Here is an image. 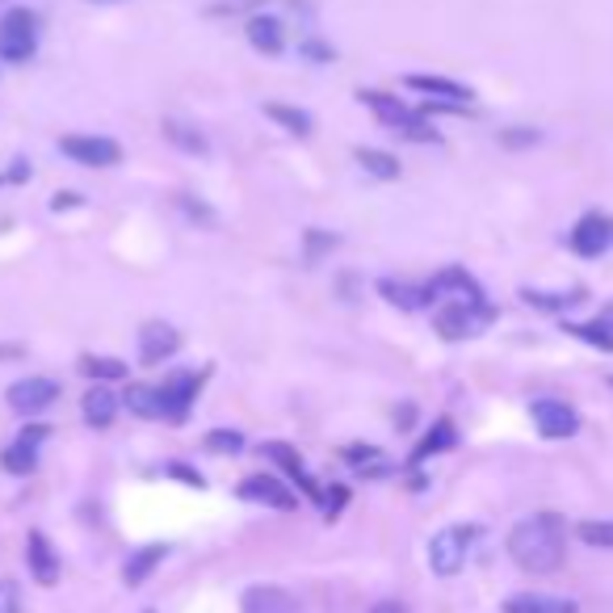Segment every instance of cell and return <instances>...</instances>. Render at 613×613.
Returning <instances> with one entry per match:
<instances>
[{
  "instance_id": "obj_13",
  "label": "cell",
  "mask_w": 613,
  "mask_h": 613,
  "mask_svg": "<svg viewBox=\"0 0 613 613\" xmlns=\"http://www.w3.org/2000/svg\"><path fill=\"white\" fill-rule=\"evenodd\" d=\"M177 349H181V332H177L173 324H164V320H148V324L139 328V362L143 365L169 362Z\"/></svg>"
},
{
  "instance_id": "obj_30",
  "label": "cell",
  "mask_w": 613,
  "mask_h": 613,
  "mask_svg": "<svg viewBox=\"0 0 613 613\" xmlns=\"http://www.w3.org/2000/svg\"><path fill=\"white\" fill-rule=\"evenodd\" d=\"M80 374L93 379V383H122L131 370H127L122 358H97V353H84V358H80Z\"/></svg>"
},
{
  "instance_id": "obj_41",
  "label": "cell",
  "mask_w": 613,
  "mask_h": 613,
  "mask_svg": "<svg viewBox=\"0 0 613 613\" xmlns=\"http://www.w3.org/2000/svg\"><path fill=\"white\" fill-rule=\"evenodd\" d=\"M80 207V193H56V202H51V211H72Z\"/></svg>"
},
{
  "instance_id": "obj_26",
  "label": "cell",
  "mask_w": 613,
  "mask_h": 613,
  "mask_svg": "<svg viewBox=\"0 0 613 613\" xmlns=\"http://www.w3.org/2000/svg\"><path fill=\"white\" fill-rule=\"evenodd\" d=\"M265 118L269 122H278L282 131L299 134V139H311V134H315V118L306 114V110H299V105H287V101H269Z\"/></svg>"
},
{
  "instance_id": "obj_37",
  "label": "cell",
  "mask_w": 613,
  "mask_h": 613,
  "mask_svg": "<svg viewBox=\"0 0 613 613\" xmlns=\"http://www.w3.org/2000/svg\"><path fill=\"white\" fill-rule=\"evenodd\" d=\"M349 504V488H341V483H332V488H324V496H320V509H324V517H341V509Z\"/></svg>"
},
{
  "instance_id": "obj_18",
  "label": "cell",
  "mask_w": 613,
  "mask_h": 613,
  "mask_svg": "<svg viewBox=\"0 0 613 613\" xmlns=\"http://www.w3.org/2000/svg\"><path fill=\"white\" fill-rule=\"evenodd\" d=\"M26 563H30V575L39 580L42 589H51L59 580V555L42 530H30V537H26Z\"/></svg>"
},
{
  "instance_id": "obj_11",
  "label": "cell",
  "mask_w": 613,
  "mask_h": 613,
  "mask_svg": "<svg viewBox=\"0 0 613 613\" xmlns=\"http://www.w3.org/2000/svg\"><path fill=\"white\" fill-rule=\"evenodd\" d=\"M47 438H51L47 424H26L18 433V441L0 454V466H4L9 475H34V471H39V445Z\"/></svg>"
},
{
  "instance_id": "obj_16",
  "label": "cell",
  "mask_w": 613,
  "mask_h": 613,
  "mask_svg": "<svg viewBox=\"0 0 613 613\" xmlns=\"http://www.w3.org/2000/svg\"><path fill=\"white\" fill-rule=\"evenodd\" d=\"M240 610L244 613H303L299 596L282 589V584H252L249 593L240 596Z\"/></svg>"
},
{
  "instance_id": "obj_9",
  "label": "cell",
  "mask_w": 613,
  "mask_h": 613,
  "mask_svg": "<svg viewBox=\"0 0 613 613\" xmlns=\"http://www.w3.org/2000/svg\"><path fill=\"white\" fill-rule=\"evenodd\" d=\"M235 496L249 500V504H265V509H278V513H294L299 509V492L282 483L278 475H249V480L235 488Z\"/></svg>"
},
{
  "instance_id": "obj_29",
  "label": "cell",
  "mask_w": 613,
  "mask_h": 613,
  "mask_svg": "<svg viewBox=\"0 0 613 613\" xmlns=\"http://www.w3.org/2000/svg\"><path fill=\"white\" fill-rule=\"evenodd\" d=\"M353 160H358L374 181H400V173H403L400 160L391 152H383V148H353Z\"/></svg>"
},
{
  "instance_id": "obj_15",
  "label": "cell",
  "mask_w": 613,
  "mask_h": 613,
  "mask_svg": "<svg viewBox=\"0 0 613 613\" xmlns=\"http://www.w3.org/2000/svg\"><path fill=\"white\" fill-rule=\"evenodd\" d=\"M379 294L400 311H424L438 303L433 282H403V278H379Z\"/></svg>"
},
{
  "instance_id": "obj_21",
  "label": "cell",
  "mask_w": 613,
  "mask_h": 613,
  "mask_svg": "<svg viewBox=\"0 0 613 613\" xmlns=\"http://www.w3.org/2000/svg\"><path fill=\"white\" fill-rule=\"evenodd\" d=\"M454 445H459V424L450 421V416H441V421H433V429H429V433L416 441V450H412L408 466H421V462L438 459V454L454 450Z\"/></svg>"
},
{
  "instance_id": "obj_33",
  "label": "cell",
  "mask_w": 613,
  "mask_h": 613,
  "mask_svg": "<svg viewBox=\"0 0 613 613\" xmlns=\"http://www.w3.org/2000/svg\"><path fill=\"white\" fill-rule=\"evenodd\" d=\"M341 244V235H332V231L324 228H306L303 231V257H306V265H315L324 252H332Z\"/></svg>"
},
{
  "instance_id": "obj_20",
  "label": "cell",
  "mask_w": 613,
  "mask_h": 613,
  "mask_svg": "<svg viewBox=\"0 0 613 613\" xmlns=\"http://www.w3.org/2000/svg\"><path fill=\"white\" fill-rule=\"evenodd\" d=\"M429 282H433V290H438V299H471V303H488L483 287L462 265H445L441 273H433Z\"/></svg>"
},
{
  "instance_id": "obj_8",
  "label": "cell",
  "mask_w": 613,
  "mask_h": 613,
  "mask_svg": "<svg viewBox=\"0 0 613 613\" xmlns=\"http://www.w3.org/2000/svg\"><path fill=\"white\" fill-rule=\"evenodd\" d=\"M4 400H9V408H13L18 416H42V412L59 400V383L56 379H47V374H30V379H18V383L9 386Z\"/></svg>"
},
{
  "instance_id": "obj_10",
  "label": "cell",
  "mask_w": 613,
  "mask_h": 613,
  "mask_svg": "<svg viewBox=\"0 0 613 613\" xmlns=\"http://www.w3.org/2000/svg\"><path fill=\"white\" fill-rule=\"evenodd\" d=\"M530 416H534L537 433L551 441H567L580 433V412L563 400H534L530 403Z\"/></svg>"
},
{
  "instance_id": "obj_12",
  "label": "cell",
  "mask_w": 613,
  "mask_h": 613,
  "mask_svg": "<svg viewBox=\"0 0 613 613\" xmlns=\"http://www.w3.org/2000/svg\"><path fill=\"white\" fill-rule=\"evenodd\" d=\"M613 249V219L610 214H584L572 228V252L584 257V261H596Z\"/></svg>"
},
{
  "instance_id": "obj_43",
  "label": "cell",
  "mask_w": 613,
  "mask_h": 613,
  "mask_svg": "<svg viewBox=\"0 0 613 613\" xmlns=\"http://www.w3.org/2000/svg\"><path fill=\"white\" fill-rule=\"evenodd\" d=\"M596 320H601V324H610V328H613V303L605 306V311H601V315H596Z\"/></svg>"
},
{
  "instance_id": "obj_38",
  "label": "cell",
  "mask_w": 613,
  "mask_h": 613,
  "mask_svg": "<svg viewBox=\"0 0 613 613\" xmlns=\"http://www.w3.org/2000/svg\"><path fill=\"white\" fill-rule=\"evenodd\" d=\"M0 613H21V589L13 580H0Z\"/></svg>"
},
{
  "instance_id": "obj_32",
  "label": "cell",
  "mask_w": 613,
  "mask_h": 613,
  "mask_svg": "<svg viewBox=\"0 0 613 613\" xmlns=\"http://www.w3.org/2000/svg\"><path fill=\"white\" fill-rule=\"evenodd\" d=\"M521 299L530 306H537V311H567V306H575L580 299H584V287H572L563 290V294H542V290H521Z\"/></svg>"
},
{
  "instance_id": "obj_44",
  "label": "cell",
  "mask_w": 613,
  "mask_h": 613,
  "mask_svg": "<svg viewBox=\"0 0 613 613\" xmlns=\"http://www.w3.org/2000/svg\"><path fill=\"white\" fill-rule=\"evenodd\" d=\"M143 613H152V610H143Z\"/></svg>"
},
{
  "instance_id": "obj_36",
  "label": "cell",
  "mask_w": 613,
  "mask_h": 613,
  "mask_svg": "<svg viewBox=\"0 0 613 613\" xmlns=\"http://www.w3.org/2000/svg\"><path fill=\"white\" fill-rule=\"evenodd\" d=\"M177 207L185 211L190 223H202V228H214V223H219V214H214L207 202H193V193H177Z\"/></svg>"
},
{
  "instance_id": "obj_42",
  "label": "cell",
  "mask_w": 613,
  "mask_h": 613,
  "mask_svg": "<svg viewBox=\"0 0 613 613\" xmlns=\"http://www.w3.org/2000/svg\"><path fill=\"white\" fill-rule=\"evenodd\" d=\"M370 613H408V610H403L400 601H379V605H374Z\"/></svg>"
},
{
  "instance_id": "obj_1",
  "label": "cell",
  "mask_w": 613,
  "mask_h": 613,
  "mask_svg": "<svg viewBox=\"0 0 613 613\" xmlns=\"http://www.w3.org/2000/svg\"><path fill=\"white\" fill-rule=\"evenodd\" d=\"M509 555L521 572L530 575H551L563 567L567 559V525L559 513H534L513 525L509 534Z\"/></svg>"
},
{
  "instance_id": "obj_28",
  "label": "cell",
  "mask_w": 613,
  "mask_h": 613,
  "mask_svg": "<svg viewBox=\"0 0 613 613\" xmlns=\"http://www.w3.org/2000/svg\"><path fill=\"white\" fill-rule=\"evenodd\" d=\"M345 462L358 471V475H365V480L391 475V462H386V454L379 445H345Z\"/></svg>"
},
{
  "instance_id": "obj_2",
  "label": "cell",
  "mask_w": 613,
  "mask_h": 613,
  "mask_svg": "<svg viewBox=\"0 0 613 613\" xmlns=\"http://www.w3.org/2000/svg\"><path fill=\"white\" fill-rule=\"evenodd\" d=\"M358 101H362V105H370V110H374V118L383 122L386 131H395L400 139H408V143H438V139H441V134L433 131V122H429L421 110H412L408 101H400V97L379 93V89H362V93H358Z\"/></svg>"
},
{
  "instance_id": "obj_3",
  "label": "cell",
  "mask_w": 613,
  "mask_h": 613,
  "mask_svg": "<svg viewBox=\"0 0 613 613\" xmlns=\"http://www.w3.org/2000/svg\"><path fill=\"white\" fill-rule=\"evenodd\" d=\"M492 320H496V306L492 303L445 299V303L433 311V332H438L441 341H466V336H480Z\"/></svg>"
},
{
  "instance_id": "obj_35",
  "label": "cell",
  "mask_w": 613,
  "mask_h": 613,
  "mask_svg": "<svg viewBox=\"0 0 613 613\" xmlns=\"http://www.w3.org/2000/svg\"><path fill=\"white\" fill-rule=\"evenodd\" d=\"M202 445H207L211 454H240L249 441H244V433H240V429H211V433L202 438Z\"/></svg>"
},
{
  "instance_id": "obj_39",
  "label": "cell",
  "mask_w": 613,
  "mask_h": 613,
  "mask_svg": "<svg viewBox=\"0 0 613 613\" xmlns=\"http://www.w3.org/2000/svg\"><path fill=\"white\" fill-rule=\"evenodd\" d=\"M299 51H303L311 63H332V59H336V51H332V47H324V42H315V39H306Z\"/></svg>"
},
{
  "instance_id": "obj_34",
  "label": "cell",
  "mask_w": 613,
  "mask_h": 613,
  "mask_svg": "<svg viewBox=\"0 0 613 613\" xmlns=\"http://www.w3.org/2000/svg\"><path fill=\"white\" fill-rule=\"evenodd\" d=\"M575 537L584 546H596V551H613V521H580Z\"/></svg>"
},
{
  "instance_id": "obj_6",
  "label": "cell",
  "mask_w": 613,
  "mask_h": 613,
  "mask_svg": "<svg viewBox=\"0 0 613 613\" xmlns=\"http://www.w3.org/2000/svg\"><path fill=\"white\" fill-rule=\"evenodd\" d=\"M59 152L80 169H114V164H122V148L110 134H63Z\"/></svg>"
},
{
  "instance_id": "obj_19",
  "label": "cell",
  "mask_w": 613,
  "mask_h": 613,
  "mask_svg": "<svg viewBox=\"0 0 613 613\" xmlns=\"http://www.w3.org/2000/svg\"><path fill=\"white\" fill-rule=\"evenodd\" d=\"M118 408H122V395H114V391H110V386H89V391H84V400H80V416H84V424H89V429H97V433H101V429H110V424L118 421Z\"/></svg>"
},
{
  "instance_id": "obj_40",
  "label": "cell",
  "mask_w": 613,
  "mask_h": 613,
  "mask_svg": "<svg viewBox=\"0 0 613 613\" xmlns=\"http://www.w3.org/2000/svg\"><path fill=\"white\" fill-rule=\"evenodd\" d=\"M164 471H169V475H173V480L190 483V488H207V480H202V475H198V471H190V466H185V462H169V466H164Z\"/></svg>"
},
{
  "instance_id": "obj_4",
  "label": "cell",
  "mask_w": 613,
  "mask_h": 613,
  "mask_svg": "<svg viewBox=\"0 0 613 613\" xmlns=\"http://www.w3.org/2000/svg\"><path fill=\"white\" fill-rule=\"evenodd\" d=\"M39 51V18L30 9H4L0 13V63H30Z\"/></svg>"
},
{
  "instance_id": "obj_7",
  "label": "cell",
  "mask_w": 613,
  "mask_h": 613,
  "mask_svg": "<svg viewBox=\"0 0 613 613\" xmlns=\"http://www.w3.org/2000/svg\"><path fill=\"white\" fill-rule=\"evenodd\" d=\"M207 383V370L202 374H193V370H177L169 374L164 383H160V403H164V421L169 424H181L190 416L193 400H198V391Z\"/></svg>"
},
{
  "instance_id": "obj_22",
  "label": "cell",
  "mask_w": 613,
  "mask_h": 613,
  "mask_svg": "<svg viewBox=\"0 0 613 613\" xmlns=\"http://www.w3.org/2000/svg\"><path fill=\"white\" fill-rule=\"evenodd\" d=\"M403 84L412 89V93H424V97H438V101H450V105H466L471 101V89L459 84V80H445V77H421V72H412V77H403Z\"/></svg>"
},
{
  "instance_id": "obj_27",
  "label": "cell",
  "mask_w": 613,
  "mask_h": 613,
  "mask_svg": "<svg viewBox=\"0 0 613 613\" xmlns=\"http://www.w3.org/2000/svg\"><path fill=\"white\" fill-rule=\"evenodd\" d=\"M160 131H164V139H169L173 148H181V152H190V155L211 152L207 134L198 131V127H190V122H181V118H164V122H160Z\"/></svg>"
},
{
  "instance_id": "obj_24",
  "label": "cell",
  "mask_w": 613,
  "mask_h": 613,
  "mask_svg": "<svg viewBox=\"0 0 613 613\" xmlns=\"http://www.w3.org/2000/svg\"><path fill=\"white\" fill-rule=\"evenodd\" d=\"M122 408L139 416V421H164V403H160V386L131 383L122 391Z\"/></svg>"
},
{
  "instance_id": "obj_45",
  "label": "cell",
  "mask_w": 613,
  "mask_h": 613,
  "mask_svg": "<svg viewBox=\"0 0 613 613\" xmlns=\"http://www.w3.org/2000/svg\"><path fill=\"white\" fill-rule=\"evenodd\" d=\"M610 386H613V379H610Z\"/></svg>"
},
{
  "instance_id": "obj_14",
  "label": "cell",
  "mask_w": 613,
  "mask_h": 613,
  "mask_svg": "<svg viewBox=\"0 0 613 613\" xmlns=\"http://www.w3.org/2000/svg\"><path fill=\"white\" fill-rule=\"evenodd\" d=\"M261 459H269V462H273V466H282V471H287L290 480H294V483H299V488H303V496H306V500H315V504H320V496H324V488H320V483H315V480H311V475H306L303 454H299L294 445H287V441H265V445H261Z\"/></svg>"
},
{
  "instance_id": "obj_23",
  "label": "cell",
  "mask_w": 613,
  "mask_h": 613,
  "mask_svg": "<svg viewBox=\"0 0 613 613\" xmlns=\"http://www.w3.org/2000/svg\"><path fill=\"white\" fill-rule=\"evenodd\" d=\"M504 613H580L572 596H551V593H517L504 601Z\"/></svg>"
},
{
  "instance_id": "obj_5",
  "label": "cell",
  "mask_w": 613,
  "mask_h": 613,
  "mask_svg": "<svg viewBox=\"0 0 613 613\" xmlns=\"http://www.w3.org/2000/svg\"><path fill=\"white\" fill-rule=\"evenodd\" d=\"M480 537V525H445L429 542V567L433 575H459L466 567V555Z\"/></svg>"
},
{
  "instance_id": "obj_25",
  "label": "cell",
  "mask_w": 613,
  "mask_h": 613,
  "mask_svg": "<svg viewBox=\"0 0 613 613\" xmlns=\"http://www.w3.org/2000/svg\"><path fill=\"white\" fill-rule=\"evenodd\" d=\"M164 555H169V546H160V542H152V546H139L131 559H127V567H122V584L127 589H139L148 575L164 563Z\"/></svg>"
},
{
  "instance_id": "obj_31",
  "label": "cell",
  "mask_w": 613,
  "mask_h": 613,
  "mask_svg": "<svg viewBox=\"0 0 613 613\" xmlns=\"http://www.w3.org/2000/svg\"><path fill=\"white\" fill-rule=\"evenodd\" d=\"M563 332L575 336V341H584V345L601 349V353H613V328L601 324V320H589V324H563Z\"/></svg>"
},
{
  "instance_id": "obj_17",
  "label": "cell",
  "mask_w": 613,
  "mask_h": 613,
  "mask_svg": "<svg viewBox=\"0 0 613 613\" xmlns=\"http://www.w3.org/2000/svg\"><path fill=\"white\" fill-rule=\"evenodd\" d=\"M244 34H249L252 51H261V56H282L287 51V26L273 13H252L244 21Z\"/></svg>"
}]
</instances>
